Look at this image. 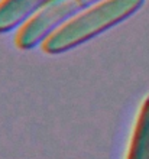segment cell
I'll return each mask as SVG.
<instances>
[{
	"label": "cell",
	"mask_w": 149,
	"mask_h": 159,
	"mask_svg": "<svg viewBox=\"0 0 149 159\" xmlns=\"http://www.w3.org/2000/svg\"><path fill=\"white\" fill-rule=\"evenodd\" d=\"M145 0H101L72 17L42 42L48 55H59L112 29L139 10Z\"/></svg>",
	"instance_id": "cell-1"
},
{
	"label": "cell",
	"mask_w": 149,
	"mask_h": 159,
	"mask_svg": "<svg viewBox=\"0 0 149 159\" xmlns=\"http://www.w3.org/2000/svg\"><path fill=\"white\" fill-rule=\"evenodd\" d=\"M101 0H51L45 7L17 29L15 45L19 49L28 51L42 45L52 32L65 25L72 17L90 9Z\"/></svg>",
	"instance_id": "cell-2"
},
{
	"label": "cell",
	"mask_w": 149,
	"mask_h": 159,
	"mask_svg": "<svg viewBox=\"0 0 149 159\" xmlns=\"http://www.w3.org/2000/svg\"><path fill=\"white\" fill-rule=\"evenodd\" d=\"M51 0H0V35L21 28Z\"/></svg>",
	"instance_id": "cell-3"
},
{
	"label": "cell",
	"mask_w": 149,
	"mask_h": 159,
	"mask_svg": "<svg viewBox=\"0 0 149 159\" xmlns=\"http://www.w3.org/2000/svg\"><path fill=\"white\" fill-rule=\"evenodd\" d=\"M126 159H149V96L137 113Z\"/></svg>",
	"instance_id": "cell-4"
}]
</instances>
